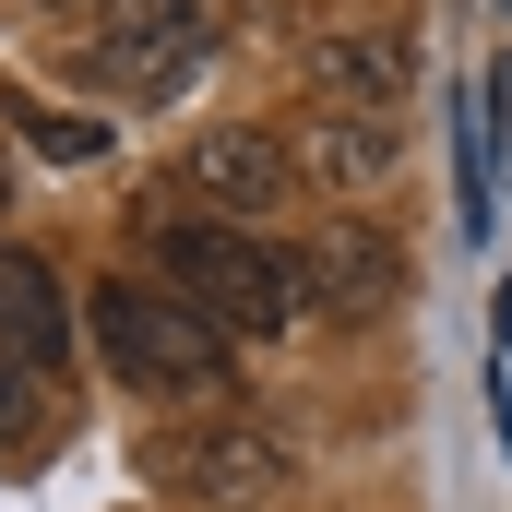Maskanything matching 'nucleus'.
Wrapping results in <instances>:
<instances>
[{
    "instance_id": "nucleus-1",
    "label": "nucleus",
    "mask_w": 512,
    "mask_h": 512,
    "mask_svg": "<svg viewBox=\"0 0 512 512\" xmlns=\"http://www.w3.org/2000/svg\"><path fill=\"white\" fill-rule=\"evenodd\" d=\"M155 274H167L215 334H286V322L310 310L298 251H274L251 227H227V215H167V227H155Z\"/></svg>"
},
{
    "instance_id": "nucleus-2",
    "label": "nucleus",
    "mask_w": 512,
    "mask_h": 512,
    "mask_svg": "<svg viewBox=\"0 0 512 512\" xmlns=\"http://www.w3.org/2000/svg\"><path fill=\"white\" fill-rule=\"evenodd\" d=\"M84 322H96V346H108V370L143 393H227L239 382V358H227V334L179 298V286H143V274H96V298H84Z\"/></svg>"
},
{
    "instance_id": "nucleus-3",
    "label": "nucleus",
    "mask_w": 512,
    "mask_h": 512,
    "mask_svg": "<svg viewBox=\"0 0 512 512\" xmlns=\"http://www.w3.org/2000/svg\"><path fill=\"white\" fill-rule=\"evenodd\" d=\"M96 72L131 96H179L215 48H227V0H96Z\"/></svg>"
},
{
    "instance_id": "nucleus-4",
    "label": "nucleus",
    "mask_w": 512,
    "mask_h": 512,
    "mask_svg": "<svg viewBox=\"0 0 512 512\" xmlns=\"http://www.w3.org/2000/svg\"><path fill=\"white\" fill-rule=\"evenodd\" d=\"M143 477L179 489V501H286L298 489V453L274 429H167L143 453Z\"/></svg>"
},
{
    "instance_id": "nucleus-5",
    "label": "nucleus",
    "mask_w": 512,
    "mask_h": 512,
    "mask_svg": "<svg viewBox=\"0 0 512 512\" xmlns=\"http://www.w3.org/2000/svg\"><path fill=\"white\" fill-rule=\"evenodd\" d=\"M179 191L215 203V215H274V203L298 191V155H286L262 120H203L191 143H179Z\"/></svg>"
},
{
    "instance_id": "nucleus-6",
    "label": "nucleus",
    "mask_w": 512,
    "mask_h": 512,
    "mask_svg": "<svg viewBox=\"0 0 512 512\" xmlns=\"http://www.w3.org/2000/svg\"><path fill=\"white\" fill-rule=\"evenodd\" d=\"M298 72H310L334 108H393V96H405V36H393V24H310V36H298Z\"/></svg>"
},
{
    "instance_id": "nucleus-7",
    "label": "nucleus",
    "mask_w": 512,
    "mask_h": 512,
    "mask_svg": "<svg viewBox=\"0 0 512 512\" xmlns=\"http://www.w3.org/2000/svg\"><path fill=\"white\" fill-rule=\"evenodd\" d=\"M298 286H310V310H322V322H382V310H393V251L370 239V227H346V215H334V227L298 251Z\"/></svg>"
},
{
    "instance_id": "nucleus-8",
    "label": "nucleus",
    "mask_w": 512,
    "mask_h": 512,
    "mask_svg": "<svg viewBox=\"0 0 512 512\" xmlns=\"http://www.w3.org/2000/svg\"><path fill=\"white\" fill-rule=\"evenodd\" d=\"M393 155H405L393 108H322L298 131V179H322V191H370V179H393Z\"/></svg>"
},
{
    "instance_id": "nucleus-9",
    "label": "nucleus",
    "mask_w": 512,
    "mask_h": 512,
    "mask_svg": "<svg viewBox=\"0 0 512 512\" xmlns=\"http://www.w3.org/2000/svg\"><path fill=\"white\" fill-rule=\"evenodd\" d=\"M0 358H24V370H60V358H72V298H60V274L36 251H12V239H0Z\"/></svg>"
},
{
    "instance_id": "nucleus-10",
    "label": "nucleus",
    "mask_w": 512,
    "mask_h": 512,
    "mask_svg": "<svg viewBox=\"0 0 512 512\" xmlns=\"http://www.w3.org/2000/svg\"><path fill=\"white\" fill-rule=\"evenodd\" d=\"M12 120H24V143H36L48 167H96V155H108V120H84V108H36V96H24Z\"/></svg>"
},
{
    "instance_id": "nucleus-11",
    "label": "nucleus",
    "mask_w": 512,
    "mask_h": 512,
    "mask_svg": "<svg viewBox=\"0 0 512 512\" xmlns=\"http://www.w3.org/2000/svg\"><path fill=\"white\" fill-rule=\"evenodd\" d=\"M24 441H36V370L0 358V453H24Z\"/></svg>"
},
{
    "instance_id": "nucleus-12",
    "label": "nucleus",
    "mask_w": 512,
    "mask_h": 512,
    "mask_svg": "<svg viewBox=\"0 0 512 512\" xmlns=\"http://www.w3.org/2000/svg\"><path fill=\"white\" fill-rule=\"evenodd\" d=\"M0 215H12V167H0Z\"/></svg>"
}]
</instances>
